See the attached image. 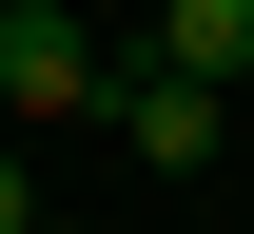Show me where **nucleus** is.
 <instances>
[{
  "mask_svg": "<svg viewBox=\"0 0 254 234\" xmlns=\"http://www.w3.org/2000/svg\"><path fill=\"white\" fill-rule=\"evenodd\" d=\"M39 234H78V215H39Z\"/></svg>",
  "mask_w": 254,
  "mask_h": 234,
  "instance_id": "nucleus-5",
  "label": "nucleus"
},
{
  "mask_svg": "<svg viewBox=\"0 0 254 234\" xmlns=\"http://www.w3.org/2000/svg\"><path fill=\"white\" fill-rule=\"evenodd\" d=\"M157 59L235 98V78H254V0H157Z\"/></svg>",
  "mask_w": 254,
  "mask_h": 234,
  "instance_id": "nucleus-3",
  "label": "nucleus"
},
{
  "mask_svg": "<svg viewBox=\"0 0 254 234\" xmlns=\"http://www.w3.org/2000/svg\"><path fill=\"white\" fill-rule=\"evenodd\" d=\"M0 98L20 117H98V39L59 20V0H0Z\"/></svg>",
  "mask_w": 254,
  "mask_h": 234,
  "instance_id": "nucleus-2",
  "label": "nucleus"
},
{
  "mask_svg": "<svg viewBox=\"0 0 254 234\" xmlns=\"http://www.w3.org/2000/svg\"><path fill=\"white\" fill-rule=\"evenodd\" d=\"M98 117H118V156H137V176H195V156L235 137V117H215V78H176V59H137V78H98Z\"/></svg>",
  "mask_w": 254,
  "mask_h": 234,
  "instance_id": "nucleus-1",
  "label": "nucleus"
},
{
  "mask_svg": "<svg viewBox=\"0 0 254 234\" xmlns=\"http://www.w3.org/2000/svg\"><path fill=\"white\" fill-rule=\"evenodd\" d=\"M0 234H39V195H20V156H0Z\"/></svg>",
  "mask_w": 254,
  "mask_h": 234,
  "instance_id": "nucleus-4",
  "label": "nucleus"
}]
</instances>
